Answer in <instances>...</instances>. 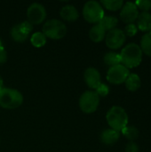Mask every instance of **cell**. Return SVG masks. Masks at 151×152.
<instances>
[{
	"mask_svg": "<svg viewBox=\"0 0 151 152\" xmlns=\"http://www.w3.org/2000/svg\"><path fill=\"white\" fill-rule=\"evenodd\" d=\"M89 37L92 41L94 43H100L101 42L105 37H106V31L105 29L98 23L95 24L89 31Z\"/></svg>",
	"mask_w": 151,
	"mask_h": 152,
	"instance_id": "2e32d148",
	"label": "cell"
},
{
	"mask_svg": "<svg viewBox=\"0 0 151 152\" xmlns=\"http://www.w3.org/2000/svg\"><path fill=\"white\" fill-rule=\"evenodd\" d=\"M7 61V53L4 49V47L0 48V64L5 63Z\"/></svg>",
	"mask_w": 151,
	"mask_h": 152,
	"instance_id": "83f0119b",
	"label": "cell"
},
{
	"mask_svg": "<svg viewBox=\"0 0 151 152\" xmlns=\"http://www.w3.org/2000/svg\"><path fill=\"white\" fill-rule=\"evenodd\" d=\"M139 16V10L136 4L133 2L124 4L120 12V19L126 24L133 23Z\"/></svg>",
	"mask_w": 151,
	"mask_h": 152,
	"instance_id": "8fae6325",
	"label": "cell"
},
{
	"mask_svg": "<svg viewBox=\"0 0 151 152\" xmlns=\"http://www.w3.org/2000/svg\"><path fill=\"white\" fill-rule=\"evenodd\" d=\"M106 119L111 129L117 132H122V130L127 126L128 115L126 111L120 106H113L107 112Z\"/></svg>",
	"mask_w": 151,
	"mask_h": 152,
	"instance_id": "7a4b0ae2",
	"label": "cell"
},
{
	"mask_svg": "<svg viewBox=\"0 0 151 152\" xmlns=\"http://www.w3.org/2000/svg\"><path fill=\"white\" fill-rule=\"evenodd\" d=\"M129 75V69L123 64H118L109 68L107 73V80L113 85H121L125 82Z\"/></svg>",
	"mask_w": 151,
	"mask_h": 152,
	"instance_id": "52a82bcc",
	"label": "cell"
},
{
	"mask_svg": "<svg viewBox=\"0 0 151 152\" xmlns=\"http://www.w3.org/2000/svg\"><path fill=\"white\" fill-rule=\"evenodd\" d=\"M142 51L139 45L135 43H131L125 45L120 54L121 64L129 69H133L138 67L142 61Z\"/></svg>",
	"mask_w": 151,
	"mask_h": 152,
	"instance_id": "6da1fadb",
	"label": "cell"
},
{
	"mask_svg": "<svg viewBox=\"0 0 151 152\" xmlns=\"http://www.w3.org/2000/svg\"><path fill=\"white\" fill-rule=\"evenodd\" d=\"M120 138V133L113 129H106L101 134V141L106 145L115 144Z\"/></svg>",
	"mask_w": 151,
	"mask_h": 152,
	"instance_id": "9a60e30c",
	"label": "cell"
},
{
	"mask_svg": "<svg viewBox=\"0 0 151 152\" xmlns=\"http://www.w3.org/2000/svg\"><path fill=\"white\" fill-rule=\"evenodd\" d=\"M125 37L128 36V37H133L136 35L137 31H138V28H137V26L133 23H131V24H127L125 28V30H123Z\"/></svg>",
	"mask_w": 151,
	"mask_h": 152,
	"instance_id": "d4e9b609",
	"label": "cell"
},
{
	"mask_svg": "<svg viewBox=\"0 0 151 152\" xmlns=\"http://www.w3.org/2000/svg\"><path fill=\"white\" fill-rule=\"evenodd\" d=\"M23 102V96L18 90L2 88L0 90V106L4 109L13 110L19 108Z\"/></svg>",
	"mask_w": 151,
	"mask_h": 152,
	"instance_id": "3957f363",
	"label": "cell"
},
{
	"mask_svg": "<svg viewBox=\"0 0 151 152\" xmlns=\"http://www.w3.org/2000/svg\"><path fill=\"white\" fill-rule=\"evenodd\" d=\"M96 91H95V93L101 97H105V96H107L108 94H109V86H107V85H105V84H101L96 89H95Z\"/></svg>",
	"mask_w": 151,
	"mask_h": 152,
	"instance_id": "484cf974",
	"label": "cell"
},
{
	"mask_svg": "<svg viewBox=\"0 0 151 152\" xmlns=\"http://www.w3.org/2000/svg\"><path fill=\"white\" fill-rule=\"evenodd\" d=\"M140 47L142 53L151 57V31L142 36Z\"/></svg>",
	"mask_w": 151,
	"mask_h": 152,
	"instance_id": "ffe728a7",
	"label": "cell"
},
{
	"mask_svg": "<svg viewBox=\"0 0 151 152\" xmlns=\"http://www.w3.org/2000/svg\"><path fill=\"white\" fill-rule=\"evenodd\" d=\"M106 9L109 11H118L124 5V1L122 0H102L100 3Z\"/></svg>",
	"mask_w": 151,
	"mask_h": 152,
	"instance_id": "44dd1931",
	"label": "cell"
},
{
	"mask_svg": "<svg viewBox=\"0 0 151 152\" xmlns=\"http://www.w3.org/2000/svg\"><path fill=\"white\" fill-rule=\"evenodd\" d=\"M125 87L127 90L131 91V92H135L138 89H140L141 86H142V82H141V78L137 74H130L127 77V79L125 80Z\"/></svg>",
	"mask_w": 151,
	"mask_h": 152,
	"instance_id": "e0dca14e",
	"label": "cell"
},
{
	"mask_svg": "<svg viewBox=\"0 0 151 152\" xmlns=\"http://www.w3.org/2000/svg\"><path fill=\"white\" fill-rule=\"evenodd\" d=\"M117 23H118V20L115 16H105V15L99 22V24L105 29V31H110L116 28Z\"/></svg>",
	"mask_w": 151,
	"mask_h": 152,
	"instance_id": "ac0fdd59",
	"label": "cell"
},
{
	"mask_svg": "<svg viewBox=\"0 0 151 152\" xmlns=\"http://www.w3.org/2000/svg\"><path fill=\"white\" fill-rule=\"evenodd\" d=\"M28 21L30 24H40L42 23L46 17V11L43 4L38 3H34L29 5L27 10Z\"/></svg>",
	"mask_w": 151,
	"mask_h": 152,
	"instance_id": "9c48e42d",
	"label": "cell"
},
{
	"mask_svg": "<svg viewBox=\"0 0 151 152\" xmlns=\"http://www.w3.org/2000/svg\"><path fill=\"white\" fill-rule=\"evenodd\" d=\"M2 47H4V45H3V44H2V41L0 40V48H2Z\"/></svg>",
	"mask_w": 151,
	"mask_h": 152,
	"instance_id": "f546056e",
	"label": "cell"
},
{
	"mask_svg": "<svg viewBox=\"0 0 151 152\" xmlns=\"http://www.w3.org/2000/svg\"><path fill=\"white\" fill-rule=\"evenodd\" d=\"M138 8V10H142V12H149L151 10V1L150 0H140L134 3Z\"/></svg>",
	"mask_w": 151,
	"mask_h": 152,
	"instance_id": "cb8c5ba5",
	"label": "cell"
},
{
	"mask_svg": "<svg viewBox=\"0 0 151 152\" xmlns=\"http://www.w3.org/2000/svg\"><path fill=\"white\" fill-rule=\"evenodd\" d=\"M105 38H106V45L109 49L116 50L120 48L125 44L126 37L122 29L114 28L108 32Z\"/></svg>",
	"mask_w": 151,
	"mask_h": 152,
	"instance_id": "30bf717a",
	"label": "cell"
},
{
	"mask_svg": "<svg viewBox=\"0 0 151 152\" xmlns=\"http://www.w3.org/2000/svg\"><path fill=\"white\" fill-rule=\"evenodd\" d=\"M84 79L88 87L92 89H96L101 84V74L95 68H88L84 73Z\"/></svg>",
	"mask_w": 151,
	"mask_h": 152,
	"instance_id": "7c38bea8",
	"label": "cell"
},
{
	"mask_svg": "<svg viewBox=\"0 0 151 152\" xmlns=\"http://www.w3.org/2000/svg\"><path fill=\"white\" fill-rule=\"evenodd\" d=\"M125 152H139V147L135 142H130L125 146Z\"/></svg>",
	"mask_w": 151,
	"mask_h": 152,
	"instance_id": "4316f807",
	"label": "cell"
},
{
	"mask_svg": "<svg viewBox=\"0 0 151 152\" xmlns=\"http://www.w3.org/2000/svg\"><path fill=\"white\" fill-rule=\"evenodd\" d=\"M83 16L89 23L98 24L104 17L103 7L97 1H88L83 7Z\"/></svg>",
	"mask_w": 151,
	"mask_h": 152,
	"instance_id": "277c9868",
	"label": "cell"
},
{
	"mask_svg": "<svg viewBox=\"0 0 151 152\" xmlns=\"http://www.w3.org/2000/svg\"><path fill=\"white\" fill-rule=\"evenodd\" d=\"M104 62L106 65L109 66L110 68L111 67H114L116 65H118V64H121V58H120V54L117 53H115V52H109V53H107L105 55H104Z\"/></svg>",
	"mask_w": 151,
	"mask_h": 152,
	"instance_id": "d6986e66",
	"label": "cell"
},
{
	"mask_svg": "<svg viewBox=\"0 0 151 152\" xmlns=\"http://www.w3.org/2000/svg\"><path fill=\"white\" fill-rule=\"evenodd\" d=\"M30 42L35 47H42L46 43V37L43 32H36L30 37Z\"/></svg>",
	"mask_w": 151,
	"mask_h": 152,
	"instance_id": "603a6c76",
	"label": "cell"
},
{
	"mask_svg": "<svg viewBox=\"0 0 151 152\" xmlns=\"http://www.w3.org/2000/svg\"><path fill=\"white\" fill-rule=\"evenodd\" d=\"M43 34L51 39H61L65 37L67 33L66 25L56 19L47 20L43 26Z\"/></svg>",
	"mask_w": 151,
	"mask_h": 152,
	"instance_id": "5b68a950",
	"label": "cell"
},
{
	"mask_svg": "<svg viewBox=\"0 0 151 152\" xmlns=\"http://www.w3.org/2000/svg\"><path fill=\"white\" fill-rule=\"evenodd\" d=\"M121 133H122L123 135H124L127 140H129L130 142L135 141V140L138 138V136H139V130H138L135 126H125V127L122 130Z\"/></svg>",
	"mask_w": 151,
	"mask_h": 152,
	"instance_id": "7402d4cb",
	"label": "cell"
},
{
	"mask_svg": "<svg viewBox=\"0 0 151 152\" xmlns=\"http://www.w3.org/2000/svg\"><path fill=\"white\" fill-rule=\"evenodd\" d=\"M100 104V96L93 91L85 92L79 99V107L85 114L96 111Z\"/></svg>",
	"mask_w": 151,
	"mask_h": 152,
	"instance_id": "8992f818",
	"label": "cell"
},
{
	"mask_svg": "<svg viewBox=\"0 0 151 152\" xmlns=\"http://www.w3.org/2000/svg\"><path fill=\"white\" fill-rule=\"evenodd\" d=\"M33 29V25L30 24L28 20L22 21L14 25L11 29L12 38L18 43H22L26 41L28 37L29 33Z\"/></svg>",
	"mask_w": 151,
	"mask_h": 152,
	"instance_id": "ba28073f",
	"label": "cell"
},
{
	"mask_svg": "<svg viewBox=\"0 0 151 152\" xmlns=\"http://www.w3.org/2000/svg\"><path fill=\"white\" fill-rule=\"evenodd\" d=\"M3 84H4V82H3V79H2V77L0 76V90L3 88Z\"/></svg>",
	"mask_w": 151,
	"mask_h": 152,
	"instance_id": "f1b7e54d",
	"label": "cell"
},
{
	"mask_svg": "<svg viewBox=\"0 0 151 152\" xmlns=\"http://www.w3.org/2000/svg\"><path fill=\"white\" fill-rule=\"evenodd\" d=\"M60 15L64 20H67V21H75L79 17L77 9L74 5H71V4L63 6L61 9Z\"/></svg>",
	"mask_w": 151,
	"mask_h": 152,
	"instance_id": "5bb4252c",
	"label": "cell"
},
{
	"mask_svg": "<svg viewBox=\"0 0 151 152\" xmlns=\"http://www.w3.org/2000/svg\"><path fill=\"white\" fill-rule=\"evenodd\" d=\"M137 28L144 32L151 31V13L149 12H142L139 13L137 18Z\"/></svg>",
	"mask_w": 151,
	"mask_h": 152,
	"instance_id": "4fadbf2b",
	"label": "cell"
}]
</instances>
